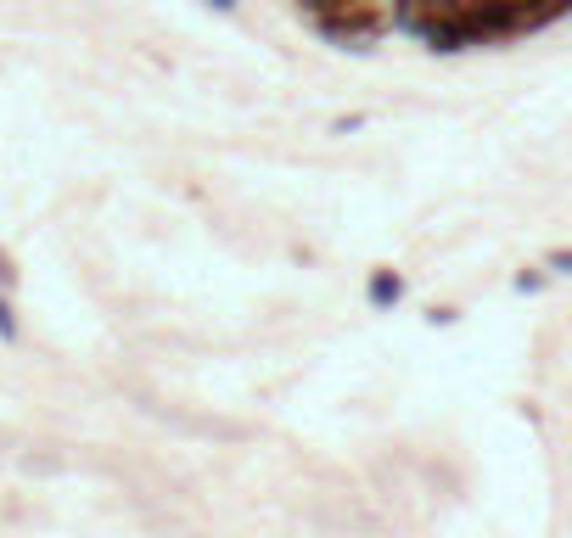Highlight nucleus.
Listing matches in <instances>:
<instances>
[{
    "label": "nucleus",
    "mask_w": 572,
    "mask_h": 538,
    "mask_svg": "<svg viewBox=\"0 0 572 538\" xmlns=\"http://www.w3.org/2000/svg\"><path fill=\"white\" fill-rule=\"evenodd\" d=\"M0 337H17V320H12V309H6V298H0Z\"/></svg>",
    "instance_id": "f257e3e1"
},
{
    "label": "nucleus",
    "mask_w": 572,
    "mask_h": 538,
    "mask_svg": "<svg viewBox=\"0 0 572 538\" xmlns=\"http://www.w3.org/2000/svg\"><path fill=\"white\" fill-rule=\"evenodd\" d=\"M0 281H12V269H6V264H0Z\"/></svg>",
    "instance_id": "f03ea898"
},
{
    "label": "nucleus",
    "mask_w": 572,
    "mask_h": 538,
    "mask_svg": "<svg viewBox=\"0 0 572 538\" xmlns=\"http://www.w3.org/2000/svg\"><path fill=\"white\" fill-rule=\"evenodd\" d=\"M219 6H230V0H219Z\"/></svg>",
    "instance_id": "7ed1b4c3"
}]
</instances>
